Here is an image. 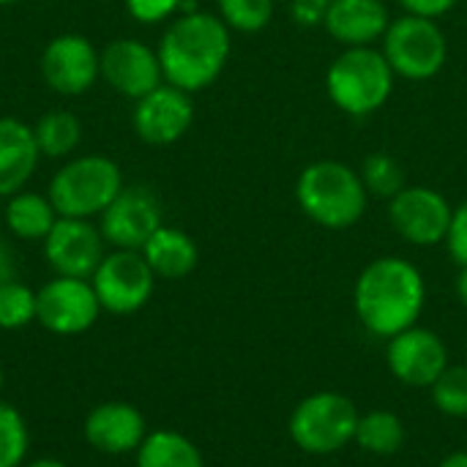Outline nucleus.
Listing matches in <instances>:
<instances>
[{
  "label": "nucleus",
  "instance_id": "f257e3e1",
  "mask_svg": "<svg viewBox=\"0 0 467 467\" xmlns=\"http://www.w3.org/2000/svg\"><path fill=\"white\" fill-rule=\"evenodd\" d=\"M353 306L375 339H391L413 326L427 306V282L405 257H378L356 279Z\"/></svg>",
  "mask_w": 467,
  "mask_h": 467
},
{
  "label": "nucleus",
  "instance_id": "f03ea898",
  "mask_svg": "<svg viewBox=\"0 0 467 467\" xmlns=\"http://www.w3.org/2000/svg\"><path fill=\"white\" fill-rule=\"evenodd\" d=\"M164 82L197 93L219 79L230 57V27L208 11H183L170 22L159 47Z\"/></svg>",
  "mask_w": 467,
  "mask_h": 467
},
{
  "label": "nucleus",
  "instance_id": "7ed1b4c3",
  "mask_svg": "<svg viewBox=\"0 0 467 467\" xmlns=\"http://www.w3.org/2000/svg\"><path fill=\"white\" fill-rule=\"evenodd\" d=\"M301 211L326 230H348L361 222L367 211V189L361 175L334 159L304 167L296 183Z\"/></svg>",
  "mask_w": 467,
  "mask_h": 467
},
{
  "label": "nucleus",
  "instance_id": "20e7f679",
  "mask_svg": "<svg viewBox=\"0 0 467 467\" xmlns=\"http://www.w3.org/2000/svg\"><path fill=\"white\" fill-rule=\"evenodd\" d=\"M394 68L389 66L383 49L375 47H348L326 74V90L331 101L353 115L364 118L378 112L394 88Z\"/></svg>",
  "mask_w": 467,
  "mask_h": 467
},
{
  "label": "nucleus",
  "instance_id": "39448f33",
  "mask_svg": "<svg viewBox=\"0 0 467 467\" xmlns=\"http://www.w3.org/2000/svg\"><path fill=\"white\" fill-rule=\"evenodd\" d=\"M123 172L107 156H77L68 159L49 181L47 197L52 200L57 216L66 219H93L107 211V205L120 194Z\"/></svg>",
  "mask_w": 467,
  "mask_h": 467
},
{
  "label": "nucleus",
  "instance_id": "423d86ee",
  "mask_svg": "<svg viewBox=\"0 0 467 467\" xmlns=\"http://www.w3.org/2000/svg\"><path fill=\"white\" fill-rule=\"evenodd\" d=\"M358 408L339 391H315L304 397L290 413L293 443L312 457H328L353 443L358 427Z\"/></svg>",
  "mask_w": 467,
  "mask_h": 467
},
{
  "label": "nucleus",
  "instance_id": "0eeeda50",
  "mask_svg": "<svg viewBox=\"0 0 467 467\" xmlns=\"http://www.w3.org/2000/svg\"><path fill=\"white\" fill-rule=\"evenodd\" d=\"M383 55L397 77L421 82L443 71L449 41L435 19L405 14L400 19H391L383 36Z\"/></svg>",
  "mask_w": 467,
  "mask_h": 467
},
{
  "label": "nucleus",
  "instance_id": "6e6552de",
  "mask_svg": "<svg viewBox=\"0 0 467 467\" xmlns=\"http://www.w3.org/2000/svg\"><path fill=\"white\" fill-rule=\"evenodd\" d=\"M90 285L104 312L126 317L140 312L150 301L156 287V274L150 271V265L140 252L112 249L99 263L96 274L90 276Z\"/></svg>",
  "mask_w": 467,
  "mask_h": 467
},
{
  "label": "nucleus",
  "instance_id": "1a4fd4ad",
  "mask_svg": "<svg viewBox=\"0 0 467 467\" xmlns=\"http://www.w3.org/2000/svg\"><path fill=\"white\" fill-rule=\"evenodd\" d=\"M101 312L90 279L55 276L36 290V323L55 337H79L90 331Z\"/></svg>",
  "mask_w": 467,
  "mask_h": 467
},
{
  "label": "nucleus",
  "instance_id": "9d476101",
  "mask_svg": "<svg viewBox=\"0 0 467 467\" xmlns=\"http://www.w3.org/2000/svg\"><path fill=\"white\" fill-rule=\"evenodd\" d=\"M454 208L430 186H405L389 200L391 227L413 246H438L446 241Z\"/></svg>",
  "mask_w": 467,
  "mask_h": 467
},
{
  "label": "nucleus",
  "instance_id": "9b49d317",
  "mask_svg": "<svg viewBox=\"0 0 467 467\" xmlns=\"http://www.w3.org/2000/svg\"><path fill=\"white\" fill-rule=\"evenodd\" d=\"M41 244H44V257L55 271V276L90 279L107 254V241L99 224H93L90 219L60 216Z\"/></svg>",
  "mask_w": 467,
  "mask_h": 467
},
{
  "label": "nucleus",
  "instance_id": "f8f14e48",
  "mask_svg": "<svg viewBox=\"0 0 467 467\" xmlns=\"http://www.w3.org/2000/svg\"><path fill=\"white\" fill-rule=\"evenodd\" d=\"M41 79L57 96H82L101 77L99 52L90 38L79 33L55 36L41 52Z\"/></svg>",
  "mask_w": 467,
  "mask_h": 467
},
{
  "label": "nucleus",
  "instance_id": "ddd939ff",
  "mask_svg": "<svg viewBox=\"0 0 467 467\" xmlns=\"http://www.w3.org/2000/svg\"><path fill=\"white\" fill-rule=\"evenodd\" d=\"M101 79L126 99H142L164 82L159 52L140 38H115L99 52Z\"/></svg>",
  "mask_w": 467,
  "mask_h": 467
},
{
  "label": "nucleus",
  "instance_id": "4468645a",
  "mask_svg": "<svg viewBox=\"0 0 467 467\" xmlns=\"http://www.w3.org/2000/svg\"><path fill=\"white\" fill-rule=\"evenodd\" d=\"M161 227V205L145 186H123L120 194L99 216V230L112 249L140 252L145 241Z\"/></svg>",
  "mask_w": 467,
  "mask_h": 467
},
{
  "label": "nucleus",
  "instance_id": "2eb2a0df",
  "mask_svg": "<svg viewBox=\"0 0 467 467\" xmlns=\"http://www.w3.org/2000/svg\"><path fill=\"white\" fill-rule=\"evenodd\" d=\"M389 372L408 389H430L449 367V348L432 328L413 326L389 339Z\"/></svg>",
  "mask_w": 467,
  "mask_h": 467
},
{
  "label": "nucleus",
  "instance_id": "dca6fc26",
  "mask_svg": "<svg viewBox=\"0 0 467 467\" xmlns=\"http://www.w3.org/2000/svg\"><path fill=\"white\" fill-rule=\"evenodd\" d=\"M194 120L192 93L161 82L156 90L134 101L131 126L137 137L148 145H172L178 142Z\"/></svg>",
  "mask_w": 467,
  "mask_h": 467
},
{
  "label": "nucleus",
  "instance_id": "f3484780",
  "mask_svg": "<svg viewBox=\"0 0 467 467\" xmlns=\"http://www.w3.org/2000/svg\"><path fill=\"white\" fill-rule=\"evenodd\" d=\"M85 443L107 457H126L140 449L148 435L145 416L129 402H101L82 424Z\"/></svg>",
  "mask_w": 467,
  "mask_h": 467
},
{
  "label": "nucleus",
  "instance_id": "a211bd4d",
  "mask_svg": "<svg viewBox=\"0 0 467 467\" xmlns=\"http://www.w3.org/2000/svg\"><path fill=\"white\" fill-rule=\"evenodd\" d=\"M391 25L383 0H331L326 5L323 27L345 47H372Z\"/></svg>",
  "mask_w": 467,
  "mask_h": 467
},
{
  "label": "nucleus",
  "instance_id": "6ab92c4d",
  "mask_svg": "<svg viewBox=\"0 0 467 467\" xmlns=\"http://www.w3.org/2000/svg\"><path fill=\"white\" fill-rule=\"evenodd\" d=\"M41 161L33 126L16 118H0V200L25 189Z\"/></svg>",
  "mask_w": 467,
  "mask_h": 467
},
{
  "label": "nucleus",
  "instance_id": "aec40b11",
  "mask_svg": "<svg viewBox=\"0 0 467 467\" xmlns=\"http://www.w3.org/2000/svg\"><path fill=\"white\" fill-rule=\"evenodd\" d=\"M156 279H183L197 268L200 252L189 233L161 224L140 249Z\"/></svg>",
  "mask_w": 467,
  "mask_h": 467
},
{
  "label": "nucleus",
  "instance_id": "412c9836",
  "mask_svg": "<svg viewBox=\"0 0 467 467\" xmlns=\"http://www.w3.org/2000/svg\"><path fill=\"white\" fill-rule=\"evenodd\" d=\"M5 227L19 241H44L60 219L52 200L38 192H16L5 200Z\"/></svg>",
  "mask_w": 467,
  "mask_h": 467
},
{
  "label": "nucleus",
  "instance_id": "4be33fe9",
  "mask_svg": "<svg viewBox=\"0 0 467 467\" xmlns=\"http://www.w3.org/2000/svg\"><path fill=\"white\" fill-rule=\"evenodd\" d=\"M137 467H205L194 441L175 430H153L134 451Z\"/></svg>",
  "mask_w": 467,
  "mask_h": 467
},
{
  "label": "nucleus",
  "instance_id": "5701e85b",
  "mask_svg": "<svg viewBox=\"0 0 467 467\" xmlns=\"http://www.w3.org/2000/svg\"><path fill=\"white\" fill-rule=\"evenodd\" d=\"M353 443L372 457H394L405 443V421L394 410L361 413Z\"/></svg>",
  "mask_w": 467,
  "mask_h": 467
},
{
  "label": "nucleus",
  "instance_id": "b1692460",
  "mask_svg": "<svg viewBox=\"0 0 467 467\" xmlns=\"http://www.w3.org/2000/svg\"><path fill=\"white\" fill-rule=\"evenodd\" d=\"M36 145L41 156L47 159H66L79 148L82 140V123L74 112L68 109H52L41 115L33 126Z\"/></svg>",
  "mask_w": 467,
  "mask_h": 467
},
{
  "label": "nucleus",
  "instance_id": "393cba45",
  "mask_svg": "<svg viewBox=\"0 0 467 467\" xmlns=\"http://www.w3.org/2000/svg\"><path fill=\"white\" fill-rule=\"evenodd\" d=\"M30 451V430L25 416L0 400V467H22Z\"/></svg>",
  "mask_w": 467,
  "mask_h": 467
},
{
  "label": "nucleus",
  "instance_id": "a878e982",
  "mask_svg": "<svg viewBox=\"0 0 467 467\" xmlns=\"http://www.w3.org/2000/svg\"><path fill=\"white\" fill-rule=\"evenodd\" d=\"M361 181H364L367 194L383 197V200H394L405 189V170H402V164L394 156L372 153V156L364 159Z\"/></svg>",
  "mask_w": 467,
  "mask_h": 467
},
{
  "label": "nucleus",
  "instance_id": "bb28decb",
  "mask_svg": "<svg viewBox=\"0 0 467 467\" xmlns=\"http://www.w3.org/2000/svg\"><path fill=\"white\" fill-rule=\"evenodd\" d=\"M36 323V290L19 279L0 285V331H19Z\"/></svg>",
  "mask_w": 467,
  "mask_h": 467
},
{
  "label": "nucleus",
  "instance_id": "cd10ccee",
  "mask_svg": "<svg viewBox=\"0 0 467 467\" xmlns=\"http://www.w3.org/2000/svg\"><path fill=\"white\" fill-rule=\"evenodd\" d=\"M432 405L451 419H467V364H449L430 386Z\"/></svg>",
  "mask_w": 467,
  "mask_h": 467
},
{
  "label": "nucleus",
  "instance_id": "c85d7f7f",
  "mask_svg": "<svg viewBox=\"0 0 467 467\" xmlns=\"http://www.w3.org/2000/svg\"><path fill=\"white\" fill-rule=\"evenodd\" d=\"M219 16L230 30L257 33L274 16V0H216Z\"/></svg>",
  "mask_w": 467,
  "mask_h": 467
},
{
  "label": "nucleus",
  "instance_id": "c756f323",
  "mask_svg": "<svg viewBox=\"0 0 467 467\" xmlns=\"http://www.w3.org/2000/svg\"><path fill=\"white\" fill-rule=\"evenodd\" d=\"M183 0H126V11L131 19L142 25H156L181 11Z\"/></svg>",
  "mask_w": 467,
  "mask_h": 467
},
{
  "label": "nucleus",
  "instance_id": "7c9ffc66",
  "mask_svg": "<svg viewBox=\"0 0 467 467\" xmlns=\"http://www.w3.org/2000/svg\"><path fill=\"white\" fill-rule=\"evenodd\" d=\"M446 246H449V254L454 257V263L460 268L467 265V200L454 208V216H451V227H449V235H446Z\"/></svg>",
  "mask_w": 467,
  "mask_h": 467
},
{
  "label": "nucleus",
  "instance_id": "2f4dec72",
  "mask_svg": "<svg viewBox=\"0 0 467 467\" xmlns=\"http://www.w3.org/2000/svg\"><path fill=\"white\" fill-rule=\"evenodd\" d=\"M400 3L408 14L427 16V19H438L457 5V0H400Z\"/></svg>",
  "mask_w": 467,
  "mask_h": 467
},
{
  "label": "nucleus",
  "instance_id": "473e14b6",
  "mask_svg": "<svg viewBox=\"0 0 467 467\" xmlns=\"http://www.w3.org/2000/svg\"><path fill=\"white\" fill-rule=\"evenodd\" d=\"M293 16L296 22L301 25H323V16H326V5H320L317 0H296L293 3Z\"/></svg>",
  "mask_w": 467,
  "mask_h": 467
},
{
  "label": "nucleus",
  "instance_id": "72a5a7b5",
  "mask_svg": "<svg viewBox=\"0 0 467 467\" xmlns=\"http://www.w3.org/2000/svg\"><path fill=\"white\" fill-rule=\"evenodd\" d=\"M14 279H16V257H14V249L0 238V285L14 282Z\"/></svg>",
  "mask_w": 467,
  "mask_h": 467
},
{
  "label": "nucleus",
  "instance_id": "f704fd0d",
  "mask_svg": "<svg viewBox=\"0 0 467 467\" xmlns=\"http://www.w3.org/2000/svg\"><path fill=\"white\" fill-rule=\"evenodd\" d=\"M454 290H457V298H460V304L467 309V265L465 268H460V274H457V282H454Z\"/></svg>",
  "mask_w": 467,
  "mask_h": 467
},
{
  "label": "nucleus",
  "instance_id": "c9c22d12",
  "mask_svg": "<svg viewBox=\"0 0 467 467\" xmlns=\"http://www.w3.org/2000/svg\"><path fill=\"white\" fill-rule=\"evenodd\" d=\"M438 467H467V451H451L449 457L441 460Z\"/></svg>",
  "mask_w": 467,
  "mask_h": 467
},
{
  "label": "nucleus",
  "instance_id": "e433bc0d",
  "mask_svg": "<svg viewBox=\"0 0 467 467\" xmlns=\"http://www.w3.org/2000/svg\"><path fill=\"white\" fill-rule=\"evenodd\" d=\"M22 467H68L63 460H55V457H41V460H30Z\"/></svg>",
  "mask_w": 467,
  "mask_h": 467
},
{
  "label": "nucleus",
  "instance_id": "4c0bfd02",
  "mask_svg": "<svg viewBox=\"0 0 467 467\" xmlns=\"http://www.w3.org/2000/svg\"><path fill=\"white\" fill-rule=\"evenodd\" d=\"M14 3H22V0H0V8H5V5H14Z\"/></svg>",
  "mask_w": 467,
  "mask_h": 467
},
{
  "label": "nucleus",
  "instance_id": "58836bf2",
  "mask_svg": "<svg viewBox=\"0 0 467 467\" xmlns=\"http://www.w3.org/2000/svg\"><path fill=\"white\" fill-rule=\"evenodd\" d=\"M3 383H5V375H3V367H0V391H3Z\"/></svg>",
  "mask_w": 467,
  "mask_h": 467
},
{
  "label": "nucleus",
  "instance_id": "ea45409f",
  "mask_svg": "<svg viewBox=\"0 0 467 467\" xmlns=\"http://www.w3.org/2000/svg\"><path fill=\"white\" fill-rule=\"evenodd\" d=\"M317 3H320V5H328V3H331V0H317Z\"/></svg>",
  "mask_w": 467,
  "mask_h": 467
},
{
  "label": "nucleus",
  "instance_id": "a19ab883",
  "mask_svg": "<svg viewBox=\"0 0 467 467\" xmlns=\"http://www.w3.org/2000/svg\"><path fill=\"white\" fill-rule=\"evenodd\" d=\"M465 350H467V348H465Z\"/></svg>",
  "mask_w": 467,
  "mask_h": 467
}]
</instances>
